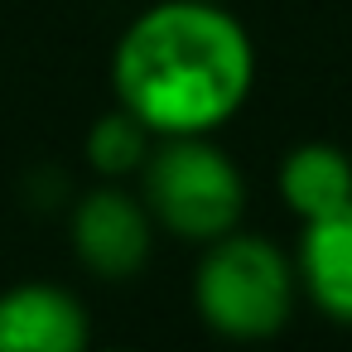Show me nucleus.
<instances>
[{
	"mask_svg": "<svg viewBox=\"0 0 352 352\" xmlns=\"http://www.w3.org/2000/svg\"><path fill=\"white\" fill-rule=\"evenodd\" d=\"M73 251L102 280H135L155 251V217L145 198L126 193L111 179L92 188L73 208Z\"/></svg>",
	"mask_w": 352,
	"mask_h": 352,
	"instance_id": "4",
	"label": "nucleus"
},
{
	"mask_svg": "<svg viewBox=\"0 0 352 352\" xmlns=\"http://www.w3.org/2000/svg\"><path fill=\"white\" fill-rule=\"evenodd\" d=\"M140 198L155 227L193 246L236 232L246 217V179L212 135H164L140 169Z\"/></svg>",
	"mask_w": 352,
	"mask_h": 352,
	"instance_id": "3",
	"label": "nucleus"
},
{
	"mask_svg": "<svg viewBox=\"0 0 352 352\" xmlns=\"http://www.w3.org/2000/svg\"><path fill=\"white\" fill-rule=\"evenodd\" d=\"M116 107L164 135H212L256 87V44L217 0H160L111 54Z\"/></svg>",
	"mask_w": 352,
	"mask_h": 352,
	"instance_id": "1",
	"label": "nucleus"
},
{
	"mask_svg": "<svg viewBox=\"0 0 352 352\" xmlns=\"http://www.w3.org/2000/svg\"><path fill=\"white\" fill-rule=\"evenodd\" d=\"M280 198L299 222L328 217L352 203V155L328 140H304L280 160Z\"/></svg>",
	"mask_w": 352,
	"mask_h": 352,
	"instance_id": "7",
	"label": "nucleus"
},
{
	"mask_svg": "<svg viewBox=\"0 0 352 352\" xmlns=\"http://www.w3.org/2000/svg\"><path fill=\"white\" fill-rule=\"evenodd\" d=\"M150 150H155V131H150L145 121H135L126 107L107 111V116L87 131V164H92L102 179H111V184L140 174L145 160H150Z\"/></svg>",
	"mask_w": 352,
	"mask_h": 352,
	"instance_id": "8",
	"label": "nucleus"
},
{
	"mask_svg": "<svg viewBox=\"0 0 352 352\" xmlns=\"http://www.w3.org/2000/svg\"><path fill=\"white\" fill-rule=\"evenodd\" d=\"M0 352H92L87 309L44 280H25L0 294Z\"/></svg>",
	"mask_w": 352,
	"mask_h": 352,
	"instance_id": "5",
	"label": "nucleus"
},
{
	"mask_svg": "<svg viewBox=\"0 0 352 352\" xmlns=\"http://www.w3.org/2000/svg\"><path fill=\"white\" fill-rule=\"evenodd\" d=\"M294 275L314 309L352 328V203L304 222L294 246Z\"/></svg>",
	"mask_w": 352,
	"mask_h": 352,
	"instance_id": "6",
	"label": "nucleus"
},
{
	"mask_svg": "<svg viewBox=\"0 0 352 352\" xmlns=\"http://www.w3.org/2000/svg\"><path fill=\"white\" fill-rule=\"evenodd\" d=\"M299 299L294 256H285L261 232H227L203 246L193 270V309L227 342H265L275 338Z\"/></svg>",
	"mask_w": 352,
	"mask_h": 352,
	"instance_id": "2",
	"label": "nucleus"
},
{
	"mask_svg": "<svg viewBox=\"0 0 352 352\" xmlns=\"http://www.w3.org/2000/svg\"><path fill=\"white\" fill-rule=\"evenodd\" d=\"M111 352H121V347H111Z\"/></svg>",
	"mask_w": 352,
	"mask_h": 352,
	"instance_id": "9",
	"label": "nucleus"
}]
</instances>
